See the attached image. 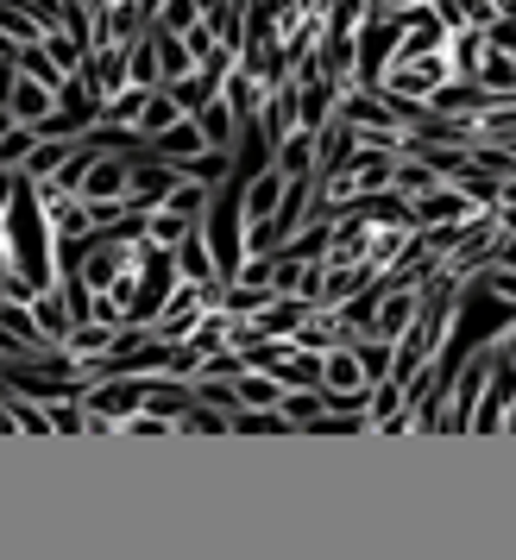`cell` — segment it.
<instances>
[{"label":"cell","mask_w":516,"mask_h":560,"mask_svg":"<svg viewBox=\"0 0 516 560\" xmlns=\"http://www.w3.org/2000/svg\"><path fill=\"white\" fill-rule=\"evenodd\" d=\"M89 127H102V95H95L89 70H77V77L57 89V114L38 132H45V139H82Z\"/></svg>","instance_id":"obj_1"},{"label":"cell","mask_w":516,"mask_h":560,"mask_svg":"<svg viewBox=\"0 0 516 560\" xmlns=\"http://www.w3.org/2000/svg\"><path fill=\"white\" fill-rule=\"evenodd\" d=\"M321 397H328V409H365L372 378H365V365H360V353H353V347L321 353Z\"/></svg>","instance_id":"obj_2"},{"label":"cell","mask_w":516,"mask_h":560,"mask_svg":"<svg viewBox=\"0 0 516 560\" xmlns=\"http://www.w3.org/2000/svg\"><path fill=\"white\" fill-rule=\"evenodd\" d=\"M472 214H485V208L472 202L460 183H435L429 196H415V202H410L415 228H460V221H472Z\"/></svg>","instance_id":"obj_3"},{"label":"cell","mask_w":516,"mask_h":560,"mask_svg":"<svg viewBox=\"0 0 516 560\" xmlns=\"http://www.w3.org/2000/svg\"><path fill=\"white\" fill-rule=\"evenodd\" d=\"M511 409H516V365L497 353V365H491V378H485V397L472 409V434H497Z\"/></svg>","instance_id":"obj_4"},{"label":"cell","mask_w":516,"mask_h":560,"mask_svg":"<svg viewBox=\"0 0 516 560\" xmlns=\"http://www.w3.org/2000/svg\"><path fill=\"white\" fill-rule=\"evenodd\" d=\"M321 303H309V296H271V303L253 315V334L258 340H296V328L309 322Z\"/></svg>","instance_id":"obj_5"},{"label":"cell","mask_w":516,"mask_h":560,"mask_svg":"<svg viewBox=\"0 0 516 560\" xmlns=\"http://www.w3.org/2000/svg\"><path fill=\"white\" fill-rule=\"evenodd\" d=\"M132 189V158H107L95 152V164H89V177H82V202H127Z\"/></svg>","instance_id":"obj_6"},{"label":"cell","mask_w":516,"mask_h":560,"mask_svg":"<svg viewBox=\"0 0 516 560\" xmlns=\"http://www.w3.org/2000/svg\"><path fill=\"white\" fill-rule=\"evenodd\" d=\"M0 107H7L20 127H45V120L57 114V89L51 82H38V77H13V89H7V102Z\"/></svg>","instance_id":"obj_7"},{"label":"cell","mask_w":516,"mask_h":560,"mask_svg":"<svg viewBox=\"0 0 516 560\" xmlns=\"http://www.w3.org/2000/svg\"><path fill=\"white\" fill-rule=\"evenodd\" d=\"M145 152H152V158H164V164H177V171H183V164H196L202 152H214V145L202 139V127H196V114H183L177 127H171V132H157V139L145 145Z\"/></svg>","instance_id":"obj_8"},{"label":"cell","mask_w":516,"mask_h":560,"mask_svg":"<svg viewBox=\"0 0 516 560\" xmlns=\"http://www.w3.org/2000/svg\"><path fill=\"white\" fill-rule=\"evenodd\" d=\"M196 127H202V139L214 145V152H233V145H239V132H246V120L233 114L227 95H214V102L196 107Z\"/></svg>","instance_id":"obj_9"},{"label":"cell","mask_w":516,"mask_h":560,"mask_svg":"<svg viewBox=\"0 0 516 560\" xmlns=\"http://www.w3.org/2000/svg\"><path fill=\"white\" fill-rule=\"evenodd\" d=\"M32 315H38V328H45V340H51V347H63V340H70V328H77V308H70V296H63L57 283L32 296Z\"/></svg>","instance_id":"obj_10"},{"label":"cell","mask_w":516,"mask_h":560,"mask_svg":"<svg viewBox=\"0 0 516 560\" xmlns=\"http://www.w3.org/2000/svg\"><path fill=\"white\" fill-rule=\"evenodd\" d=\"M114 340H120V328H114V322H77V328H70V340H63V353L77 359V365H89V359L114 353Z\"/></svg>","instance_id":"obj_11"},{"label":"cell","mask_w":516,"mask_h":560,"mask_svg":"<svg viewBox=\"0 0 516 560\" xmlns=\"http://www.w3.org/2000/svg\"><path fill=\"white\" fill-rule=\"evenodd\" d=\"M70 152H77V139H45V132H38V145H32V158L20 164V171H26L32 183H51L57 171L70 164Z\"/></svg>","instance_id":"obj_12"},{"label":"cell","mask_w":516,"mask_h":560,"mask_svg":"<svg viewBox=\"0 0 516 560\" xmlns=\"http://www.w3.org/2000/svg\"><path fill=\"white\" fill-rule=\"evenodd\" d=\"M177 278L183 283H221V271H214V253H208V240H202V228L189 233L177 246Z\"/></svg>","instance_id":"obj_13"},{"label":"cell","mask_w":516,"mask_h":560,"mask_svg":"<svg viewBox=\"0 0 516 560\" xmlns=\"http://www.w3.org/2000/svg\"><path fill=\"white\" fill-rule=\"evenodd\" d=\"M271 164H278L284 177H315V132L296 127L284 145H278V158H271Z\"/></svg>","instance_id":"obj_14"},{"label":"cell","mask_w":516,"mask_h":560,"mask_svg":"<svg viewBox=\"0 0 516 560\" xmlns=\"http://www.w3.org/2000/svg\"><path fill=\"white\" fill-rule=\"evenodd\" d=\"M183 120V102L171 95V89H152V102H145V114H139V139L152 145L157 132H171Z\"/></svg>","instance_id":"obj_15"},{"label":"cell","mask_w":516,"mask_h":560,"mask_svg":"<svg viewBox=\"0 0 516 560\" xmlns=\"http://www.w3.org/2000/svg\"><path fill=\"white\" fill-rule=\"evenodd\" d=\"M196 228H202V221H183V214H171V208H152V214H145V240L164 246V253H177Z\"/></svg>","instance_id":"obj_16"},{"label":"cell","mask_w":516,"mask_h":560,"mask_svg":"<svg viewBox=\"0 0 516 560\" xmlns=\"http://www.w3.org/2000/svg\"><path fill=\"white\" fill-rule=\"evenodd\" d=\"M239 404L246 409H278L284 404V384L271 378V372H253V365H246V372H239Z\"/></svg>","instance_id":"obj_17"},{"label":"cell","mask_w":516,"mask_h":560,"mask_svg":"<svg viewBox=\"0 0 516 560\" xmlns=\"http://www.w3.org/2000/svg\"><path fill=\"white\" fill-rule=\"evenodd\" d=\"M290 416V429H303L309 434L315 422H321V416H328V397H321V390H284V404H278Z\"/></svg>","instance_id":"obj_18"},{"label":"cell","mask_w":516,"mask_h":560,"mask_svg":"<svg viewBox=\"0 0 516 560\" xmlns=\"http://www.w3.org/2000/svg\"><path fill=\"white\" fill-rule=\"evenodd\" d=\"M233 434H296V429H290L284 409H239L233 416Z\"/></svg>","instance_id":"obj_19"},{"label":"cell","mask_w":516,"mask_h":560,"mask_svg":"<svg viewBox=\"0 0 516 560\" xmlns=\"http://www.w3.org/2000/svg\"><path fill=\"white\" fill-rule=\"evenodd\" d=\"M20 77H38V82H51V89H63V82H70V77H63V70L51 63V51H45V38L20 51Z\"/></svg>","instance_id":"obj_20"},{"label":"cell","mask_w":516,"mask_h":560,"mask_svg":"<svg viewBox=\"0 0 516 560\" xmlns=\"http://www.w3.org/2000/svg\"><path fill=\"white\" fill-rule=\"evenodd\" d=\"M152 26H164V32H189V26H202V0H164Z\"/></svg>","instance_id":"obj_21"},{"label":"cell","mask_w":516,"mask_h":560,"mask_svg":"<svg viewBox=\"0 0 516 560\" xmlns=\"http://www.w3.org/2000/svg\"><path fill=\"white\" fill-rule=\"evenodd\" d=\"M183 434H233V416H221V409H208V404H196L189 416L177 422Z\"/></svg>","instance_id":"obj_22"},{"label":"cell","mask_w":516,"mask_h":560,"mask_svg":"<svg viewBox=\"0 0 516 560\" xmlns=\"http://www.w3.org/2000/svg\"><path fill=\"white\" fill-rule=\"evenodd\" d=\"M51 409V429L57 434H82L89 429V409H82V397H63V404H45Z\"/></svg>","instance_id":"obj_23"},{"label":"cell","mask_w":516,"mask_h":560,"mask_svg":"<svg viewBox=\"0 0 516 560\" xmlns=\"http://www.w3.org/2000/svg\"><path fill=\"white\" fill-rule=\"evenodd\" d=\"M0 434H13V409L0 404Z\"/></svg>","instance_id":"obj_24"},{"label":"cell","mask_w":516,"mask_h":560,"mask_svg":"<svg viewBox=\"0 0 516 560\" xmlns=\"http://www.w3.org/2000/svg\"><path fill=\"white\" fill-rule=\"evenodd\" d=\"M0 303H7V265H0Z\"/></svg>","instance_id":"obj_25"},{"label":"cell","mask_w":516,"mask_h":560,"mask_svg":"<svg viewBox=\"0 0 516 560\" xmlns=\"http://www.w3.org/2000/svg\"><path fill=\"white\" fill-rule=\"evenodd\" d=\"M89 7H120V0H89Z\"/></svg>","instance_id":"obj_26"},{"label":"cell","mask_w":516,"mask_h":560,"mask_svg":"<svg viewBox=\"0 0 516 560\" xmlns=\"http://www.w3.org/2000/svg\"><path fill=\"white\" fill-rule=\"evenodd\" d=\"M504 429H516V409H511V416H504Z\"/></svg>","instance_id":"obj_27"}]
</instances>
